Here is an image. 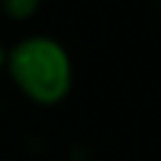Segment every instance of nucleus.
<instances>
[{
	"label": "nucleus",
	"instance_id": "f257e3e1",
	"mask_svg": "<svg viewBox=\"0 0 161 161\" xmlns=\"http://www.w3.org/2000/svg\"><path fill=\"white\" fill-rule=\"evenodd\" d=\"M8 68L18 88L35 103L45 106L63 101L73 83L65 48L45 35L20 40L8 55Z\"/></svg>",
	"mask_w": 161,
	"mask_h": 161
},
{
	"label": "nucleus",
	"instance_id": "f03ea898",
	"mask_svg": "<svg viewBox=\"0 0 161 161\" xmlns=\"http://www.w3.org/2000/svg\"><path fill=\"white\" fill-rule=\"evenodd\" d=\"M40 0H3V10L10 18H28L35 13Z\"/></svg>",
	"mask_w": 161,
	"mask_h": 161
},
{
	"label": "nucleus",
	"instance_id": "7ed1b4c3",
	"mask_svg": "<svg viewBox=\"0 0 161 161\" xmlns=\"http://www.w3.org/2000/svg\"><path fill=\"white\" fill-rule=\"evenodd\" d=\"M5 63H8V53H5V48L0 45V68H3Z\"/></svg>",
	"mask_w": 161,
	"mask_h": 161
}]
</instances>
